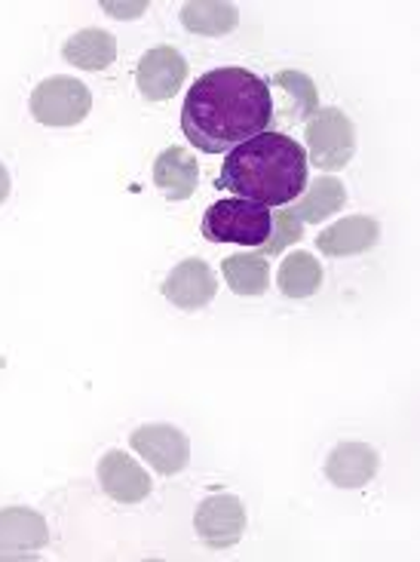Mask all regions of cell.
<instances>
[{"mask_svg": "<svg viewBox=\"0 0 420 562\" xmlns=\"http://www.w3.org/2000/svg\"><path fill=\"white\" fill-rule=\"evenodd\" d=\"M276 283L288 299H310L314 292L322 286V268L310 252H292L288 259L280 265Z\"/></svg>", "mask_w": 420, "mask_h": 562, "instance_id": "19", "label": "cell"}, {"mask_svg": "<svg viewBox=\"0 0 420 562\" xmlns=\"http://www.w3.org/2000/svg\"><path fill=\"white\" fill-rule=\"evenodd\" d=\"M271 121V83L246 68H215L196 77L181 108V133L203 154L234 151L268 133Z\"/></svg>", "mask_w": 420, "mask_h": 562, "instance_id": "1", "label": "cell"}, {"mask_svg": "<svg viewBox=\"0 0 420 562\" xmlns=\"http://www.w3.org/2000/svg\"><path fill=\"white\" fill-rule=\"evenodd\" d=\"M49 544L46 519L29 507L0 510V560H25Z\"/></svg>", "mask_w": 420, "mask_h": 562, "instance_id": "9", "label": "cell"}, {"mask_svg": "<svg viewBox=\"0 0 420 562\" xmlns=\"http://www.w3.org/2000/svg\"><path fill=\"white\" fill-rule=\"evenodd\" d=\"M184 80H188V61L175 46H154L138 61L136 87L148 102L172 99L184 87Z\"/></svg>", "mask_w": 420, "mask_h": 562, "instance_id": "7", "label": "cell"}, {"mask_svg": "<svg viewBox=\"0 0 420 562\" xmlns=\"http://www.w3.org/2000/svg\"><path fill=\"white\" fill-rule=\"evenodd\" d=\"M10 198V172H7V167L0 164V203Z\"/></svg>", "mask_w": 420, "mask_h": 562, "instance_id": "23", "label": "cell"}, {"mask_svg": "<svg viewBox=\"0 0 420 562\" xmlns=\"http://www.w3.org/2000/svg\"><path fill=\"white\" fill-rule=\"evenodd\" d=\"M194 529L206 548H234L246 535V507L237 495H212L196 507Z\"/></svg>", "mask_w": 420, "mask_h": 562, "instance_id": "6", "label": "cell"}, {"mask_svg": "<svg viewBox=\"0 0 420 562\" xmlns=\"http://www.w3.org/2000/svg\"><path fill=\"white\" fill-rule=\"evenodd\" d=\"M307 164L338 172L344 169L356 154V126L341 108H319L307 121Z\"/></svg>", "mask_w": 420, "mask_h": 562, "instance_id": "4", "label": "cell"}, {"mask_svg": "<svg viewBox=\"0 0 420 562\" xmlns=\"http://www.w3.org/2000/svg\"><path fill=\"white\" fill-rule=\"evenodd\" d=\"M196 157L184 148H166L154 164V184L163 191L166 200H188L196 191Z\"/></svg>", "mask_w": 420, "mask_h": 562, "instance_id": "14", "label": "cell"}, {"mask_svg": "<svg viewBox=\"0 0 420 562\" xmlns=\"http://www.w3.org/2000/svg\"><path fill=\"white\" fill-rule=\"evenodd\" d=\"M298 240H304V225L295 218L292 210H283V213L273 215L271 237H268V244L258 246V249H261L258 256H280L285 246L298 244Z\"/></svg>", "mask_w": 420, "mask_h": 562, "instance_id": "21", "label": "cell"}, {"mask_svg": "<svg viewBox=\"0 0 420 562\" xmlns=\"http://www.w3.org/2000/svg\"><path fill=\"white\" fill-rule=\"evenodd\" d=\"M381 240V225L368 215H350L344 222L331 225L319 234V252L331 259H344V256H360L368 252Z\"/></svg>", "mask_w": 420, "mask_h": 562, "instance_id": "13", "label": "cell"}, {"mask_svg": "<svg viewBox=\"0 0 420 562\" xmlns=\"http://www.w3.org/2000/svg\"><path fill=\"white\" fill-rule=\"evenodd\" d=\"M273 87H283V92L295 102V121H310L319 111V99H316L314 80L300 71H280L273 77Z\"/></svg>", "mask_w": 420, "mask_h": 562, "instance_id": "20", "label": "cell"}, {"mask_svg": "<svg viewBox=\"0 0 420 562\" xmlns=\"http://www.w3.org/2000/svg\"><path fill=\"white\" fill-rule=\"evenodd\" d=\"M99 483L107 498H114L117 504H138L150 495L148 473L138 468L136 458L123 456L117 449L99 461Z\"/></svg>", "mask_w": 420, "mask_h": 562, "instance_id": "11", "label": "cell"}, {"mask_svg": "<svg viewBox=\"0 0 420 562\" xmlns=\"http://www.w3.org/2000/svg\"><path fill=\"white\" fill-rule=\"evenodd\" d=\"M133 449L163 476L181 473L191 461V440L172 425H145L133 430Z\"/></svg>", "mask_w": 420, "mask_h": 562, "instance_id": "8", "label": "cell"}, {"mask_svg": "<svg viewBox=\"0 0 420 562\" xmlns=\"http://www.w3.org/2000/svg\"><path fill=\"white\" fill-rule=\"evenodd\" d=\"M31 117L44 126H77L92 111V92L75 77H49L31 92Z\"/></svg>", "mask_w": 420, "mask_h": 562, "instance_id": "5", "label": "cell"}, {"mask_svg": "<svg viewBox=\"0 0 420 562\" xmlns=\"http://www.w3.org/2000/svg\"><path fill=\"white\" fill-rule=\"evenodd\" d=\"M307 184V151L283 133H261L227 151L222 176L215 179L218 191H230L264 210L298 200Z\"/></svg>", "mask_w": 420, "mask_h": 562, "instance_id": "2", "label": "cell"}, {"mask_svg": "<svg viewBox=\"0 0 420 562\" xmlns=\"http://www.w3.org/2000/svg\"><path fill=\"white\" fill-rule=\"evenodd\" d=\"M218 277L203 259H184L166 277L163 295L181 311H200L215 299Z\"/></svg>", "mask_w": 420, "mask_h": 562, "instance_id": "10", "label": "cell"}, {"mask_svg": "<svg viewBox=\"0 0 420 562\" xmlns=\"http://www.w3.org/2000/svg\"><path fill=\"white\" fill-rule=\"evenodd\" d=\"M181 25L191 34L222 37L240 25V10L234 3H222V0H196V3L181 7Z\"/></svg>", "mask_w": 420, "mask_h": 562, "instance_id": "16", "label": "cell"}, {"mask_svg": "<svg viewBox=\"0 0 420 562\" xmlns=\"http://www.w3.org/2000/svg\"><path fill=\"white\" fill-rule=\"evenodd\" d=\"M102 10L114 15V19H136V15H141L148 10V3H145V0H138V3H111V0H105Z\"/></svg>", "mask_w": 420, "mask_h": 562, "instance_id": "22", "label": "cell"}, {"mask_svg": "<svg viewBox=\"0 0 420 562\" xmlns=\"http://www.w3.org/2000/svg\"><path fill=\"white\" fill-rule=\"evenodd\" d=\"M381 456L368 442H341L326 461V476L338 488H362L375 480Z\"/></svg>", "mask_w": 420, "mask_h": 562, "instance_id": "12", "label": "cell"}, {"mask_svg": "<svg viewBox=\"0 0 420 562\" xmlns=\"http://www.w3.org/2000/svg\"><path fill=\"white\" fill-rule=\"evenodd\" d=\"M61 59L83 71H105L107 65L117 59V41L114 34L102 29H83L65 41Z\"/></svg>", "mask_w": 420, "mask_h": 562, "instance_id": "15", "label": "cell"}, {"mask_svg": "<svg viewBox=\"0 0 420 562\" xmlns=\"http://www.w3.org/2000/svg\"><path fill=\"white\" fill-rule=\"evenodd\" d=\"M222 274L237 295H264L271 286V265L258 252L225 259L222 261Z\"/></svg>", "mask_w": 420, "mask_h": 562, "instance_id": "18", "label": "cell"}, {"mask_svg": "<svg viewBox=\"0 0 420 562\" xmlns=\"http://www.w3.org/2000/svg\"><path fill=\"white\" fill-rule=\"evenodd\" d=\"M347 203V191L344 184L338 182V179H331V176H322V179H316L310 188H307V194L300 200H295V218H298L300 225H319V222H326L329 215H334L341 206Z\"/></svg>", "mask_w": 420, "mask_h": 562, "instance_id": "17", "label": "cell"}, {"mask_svg": "<svg viewBox=\"0 0 420 562\" xmlns=\"http://www.w3.org/2000/svg\"><path fill=\"white\" fill-rule=\"evenodd\" d=\"M273 231L271 210L249 200H218L203 215V237L209 244L264 246Z\"/></svg>", "mask_w": 420, "mask_h": 562, "instance_id": "3", "label": "cell"}]
</instances>
